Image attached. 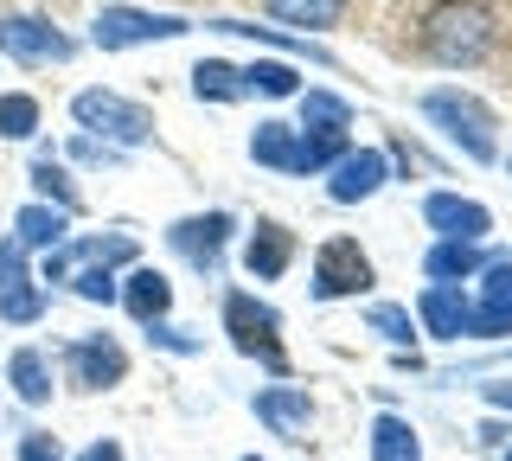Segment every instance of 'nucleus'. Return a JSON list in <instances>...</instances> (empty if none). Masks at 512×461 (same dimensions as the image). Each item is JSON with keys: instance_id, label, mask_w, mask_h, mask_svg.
Segmentation results:
<instances>
[{"instance_id": "nucleus-5", "label": "nucleus", "mask_w": 512, "mask_h": 461, "mask_svg": "<svg viewBox=\"0 0 512 461\" xmlns=\"http://www.w3.org/2000/svg\"><path fill=\"white\" fill-rule=\"evenodd\" d=\"M192 20L180 13H148V7H103L90 26L96 52H135V45H160V39H186Z\"/></svg>"}, {"instance_id": "nucleus-8", "label": "nucleus", "mask_w": 512, "mask_h": 461, "mask_svg": "<svg viewBox=\"0 0 512 461\" xmlns=\"http://www.w3.org/2000/svg\"><path fill=\"white\" fill-rule=\"evenodd\" d=\"M128 378V353L109 333H77V340H64V385L71 391H109Z\"/></svg>"}, {"instance_id": "nucleus-33", "label": "nucleus", "mask_w": 512, "mask_h": 461, "mask_svg": "<svg viewBox=\"0 0 512 461\" xmlns=\"http://www.w3.org/2000/svg\"><path fill=\"white\" fill-rule=\"evenodd\" d=\"M365 327H372V333H384L391 346H410V340H416V321H410V308H397V301H378V308L365 314Z\"/></svg>"}, {"instance_id": "nucleus-4", "label": "nucleus", "mask_w": 512, "mask_h": 461, "mask_svg": "<svg viewBox=\"0 0 512 461\" xmlns=\"http://www.w3.org/2000/svg\"><path fill=\"white\" fill-rule=\"evenodd\" d=\"M224 333H231V346L244 359H263L269 372H288V359H282V321H276V308L256 301L250 289L224 295Z\"/></svg>"}, {"instance_id": "nucleus-12", "label": "nucleus", "mask_w": 512, "mask_h": 461, "mask_svg": "<svg viewBox=\"0 0 512 461\" xmlns=\"http://www.w3.org/2000/svg\"><path fill=\"white\" fill-rule=\"evenodd\" d=\"M512 333V257H493L474 289V333L468 340H506Z\"/></svg>"}, {"instance_id": "nucleus-2", "label": "nucleus", "mask_w": 512, "mask_h": 461, "mask_svg": "<svg viewBox=\"0 0 512 461\" xmlns=\"http://www.w3.org/2000/svg\"><path fill=\"white\" fill-rule=\"evenodd\" d=\"M423 116L436 122V129L455 141L474 167L500 161V122H493V109L480 97H468V90H423Z\"/></svg>"}, {"instance_id": "nucleus-26", "label": "nucleus", "mask_w": 512, "mask_h": 461, "mask_svg": "<svg viewBox=\"0 0 512 461\" xmlns=\"http://www.w3.org/2000/svg\"><path fill=\"white\" fill-rule=\"evenodd\" d=\"M244 97H301V71L282 58H256V65H244Z\"/></svg>"}, {"instance_id": "nucleus-40", "label": "nucleus", "mask_w": 512, "mask_h": 461, "mask_svg": "<svg viewBox=\"0 0 512 461\" xmlns=\"http://www.w3.org/2000/svg\"><path fill=\"white\" fill-rule=\"evenodd\" d=\"M506 461H512V449H506Z\"/></svg>"}, {"instance_id": "nucleus-34", "label": "nucleus", "mask_w": 512, "mask_h": 461, "mask_svg": "<svg viewBox=\"0 0 512 461\" xmlns=\"http://www.w3.org/2000/svg\"><path fill=\"white\" fill-rule=\"evenodd\" d=\"M148 340L160 346V353H180V359H192V353H199V340H192L186 327H167V321H148Z\"/></svg>"}, {"instance_id": "nucleus-14", "label": "nucleus", "mask_w": 512, "mask_h": 461, "mask_svg": "<svg viewBox=\"0 0 512 461\" xmlns=\"http://www.w3.org/2000/svg\"><path fill=\"white\" fill-rule=\"evenodd\" d=\"M77 263H135V237L128 231H109V237H71V244H58L52 257H45V282H64Z\"/></svg>"}, {"instance_id": "nucleus-18", "label": "nucleus", "mask_w": 512, "mask_h": 461, "mask_svg": "<svg viewBox=\"0 0 512 461\" xmlns=\"http://www.w3.org/2000/svg\"><path fill=\"white\" fill-rule=\"evenodd\" d=\"M122 308L135 314L141 327H148V321H167V308H173V282L160 276V269L135 263V269H128V282H122Z\"/></svg>"}, {"instance_id": "nucleus-6", "label": "nucleus", "mask_w": 512, "mask_h": 461, "mask_svg": "<svg viewBox=\"0 0 512 461\" xmlns=\"http://www.w3.org/2000/svg\"><path fill=\"white\" fill-rule=\"evenodd\" d=\"M372 257L359 250V237H327V244L314 250V282L308 295L314 301H346V295H365L372 289Z\"/></svg>"}, {"instance_id": "nucleus-25", "label": "nucleus", "mask_w": 512, "mask_h": 461, "mask_svg": "<svg viewBox=\"0 0 512 461\" xmlns=\"http://www.w3.org/2000/svg\"><path fill=\"white\" fill-rule=\"evenodd\" d=\"M372 461H423V442H416V429L404 417H372Z\"/></svg>"}, {"instance_id": "nucleus-16", "label": "nucleus", "mask_w": 512, "mask_h": 461, "mask_svg": "<svg viewBox=\"0 0 512 461\" xmlns=\"http://www.w3.org/2000/svg\"><path fill=\"white\" fill-rule=\"evenodd\" d=\"M288 263H295V231L276 225V218H256V231L244 237V269L256 282H276L288 276Z\"/></svg>"}, {"instance_id": "nucleus-17", "label": "nucleus", "mask_w": 512, "mask_h": 461, "mask_svg": "<svg viewBox=\"0 0 512 461\" xmlns=\"http://www.w3.org/2000/svg\"><path fill=\"white\" fill-rule=\"evenodd\" d=\"M13 244L20 250H45V257H52L58 244H71V212H58V205H20V212H13Z\"/></svg>"}, {"instance_id": "nucleus-19", "label": "nucleus", "mask_w": 512, "mask_h": 461, "mask_svg": "<svg viewBox=\"0 0 512 461\" xmlns=\"http://www.w3.org/2000/svg\"><path fill=\"white\" fill-rule=\"evenodd\" d=\"M487 263H493V257H487L480 244H436V250L423 257V276H429V282H448V289H461V282H474Z\"/></svg>"}, {"instance_id": "nucleus-9", "label": "nucleus", "mask_w": 512, "mask_h": 461, "mask_svg": "<svg viewBox=\"0 0 512 461\" xmlns=\"http://www.w3.org/2000/svg\"><path fill=\"white\" fill-rule=\"evenodd\" d=\"M231 231H237V218H231V212H192V218H173V225H167V244L180 250V257L199 269V276H218Z\"/></svg>"}, {"instance_id": "nucleus-10", "label": "nucleus", "mask_w": 512, "mask_h": 461, "mask_svg": "<svg viewBox=\"0 0 512 461\" xmlns=\"http://www.w3.org/2000/svg\"><path fill=\"white\" fill-rule=\"evenodd\" d=\"M327 173H333V180H327L333 205H365L372 193L391 186V154H384V148H346Z\"/></svg>"}, {"instance_id": "nucleus-3", "label": "nucleus", "mask_w": 512, "mask_h": 461, "mask_svg": "<svg viewBox=\"0 0 512 461\" xmlns=\"http://www.w3.org/2000/svg\"><path fill=\"white\" fill-rule=\"evenodd\" d=\"M71 122H77V135L109 141V148H148V141H154V116L141 103L116 97V90H77V97H71Z\"/></svg>"}, {"instance_id": "nucleus-31", "label": "nucleus", "mask_w": 512, "mask_h": 461, "mask_svg": "<svg viewBox=\"0 0 512 461\" xmlns=\"http://www.w3.org/2000/svg\"><path fill=\"white\" fill-rule=\"evenodd\" d=\"M64 282H71V295H84V301H103V308H109V301H122V282L109 276V263H77Z\"/></svg>"}, {"instance_id": "nucleus-23", "label": "nucleus", "mask_w": 512, "mask_h": 461, "mask_svg": "<svg viewBox=\"0 0 512 461\" xmlns=\"http://www.w3.org/2000/svg\"><path fill=\"white\" fill-rule=\"evenodd\" d=\"M192 97L199 103H237L244 97V71L224 65V58H199L192 65Z\"/></svg>"}, {"instance_id": "nucleus-39", "label": "nucleus", "mask_w": 512, "mask_h": 461, "mask_svg": "<svg viewBox=\"0 0 512 461\" xmlns=\"http://www.w3.org/2000/svg\"><path fill=\"white\" fill-rule=\"evenodd\" d=\"M487 404H493V410H512V378H500V385H487Z\"/></svg>"}, {"instance_id": "nucleus-38", "label": "nucleus", "mask_w": 512, "mask_h": 461, "mask_svg": "<svg viewBox=\"0 0 512 461\" xmlns=\"http://www.w3.org/2000/svg\"><path fill=\"white\" fill-rule=\"evenodd\" d=\"M77 461H122V449H116V442H109V436H96V442H90V449L77 455Z\"/></svg>"}, {"instance_id": "nucleus-24", "label": "nucleus", "mask_w": 512, "mask_h": 461, "mask_svg": "<svg viewBox=\"0 0 512 461\" xmlns=\"http://www.w3.org/2000/svg\"><path fill=\"white\" fill-rule=\"evenodd\" d=\"M250 161L269 167V173H295V129H288V122H256Z\"/></svg>"}, {"instance_id": "nucleus-37", "label": "nucleus", "mask_w": 512, "mask_h": 461, "mask_svg": "<svg viewBox=\"0 0 512 461\" xmlns=\"http://www.w3.org/2000/svg\"><path fill=\"white\" fill-rule=\"evenodd\" d=\"M20 461H64V449H58V436L32 429V436H20Z\"/></svg>"}, {"instance_id": "nucleus-20", "label": "nucleus", "mask_w": 512, "mask_h": 461, "mask_svg": "<svg viewBox=\"0 0 512 461\" xmlns=\"http://www.w3.org/2000/svg\"><path fill=\"white\" fill-rule=\"evenodd\" d=\"M263 7L276 13L282 26H295V39H308V33H327V26H340L346 0H263Z\"/></svg>"}, {"instance_id": "nucleus-11", "label": "nucleus", "mask_w": 512, "mask_h": 461, "mask_svg": "<svg viewBox=\"0 0 512 461\" xmlns=\"http://www.w3.org/2000/svg\"><path fill=\"white\" fill-rule=\"evenodd\" d=\"M423 225L436 231V244H480V237L493 231V212L480 199H461V193H429Z\"/></svg>"}, {"instance_id": "nucleus-21", "label": "nucleus", "mask_w": 512, "mask_h": 461, "mask_svg": "<svg viewBox=\"0 0 512 461\" xmlns=\"http://www.w3.org/2000/svg\"><path fill=\"white\" fill-rule=\"evenodd\" d=\"M7 385L20 391V404H45V397H52V359H45L39 346H20V353L7 359Z\"/></svg>"}, {"instance_id": "nucleus-27", "label": "nucleus", "mask_w": 512, "mask_h": 461, "mask_svg": "<svg viewBox=\"0 0 512 461\" xmlns=\"http://www.w3.org/2000/svg\"><path fill=\"white\" fill-rule=\"evenodd\" d=\"M32 193H39V205H58V212H77V186H71V173H64V161H52V154H39V161H32Z\"/></svg>"}, {"instance_id": "nucleus-15", "label": "nucleus", "mask_w": 512, "mask_h": 461, "mask_svg": "<svg viewBox=\"0 0 512 461\" xmlns=\"http://www.w3.org/2000/svg\"><path fill=\"white\" fill-rule=\"evenodd\" d=\"M416 314H423V327L436 333V340H468L474 333V295L448 289V282H429V289L416 295Z\"/></svg>"}, {"instance_id": "nucleus-13", "label": "nucleus", "mask_w": 512, "mask_h": 461, "mask_svg": "<svg viewBox=\"0 0 512 461\" xmlns=\"http://www.w3.org/2000/svg\"><path fill=\"white\" fill-rule=\"evenodd\" d=\"M256 423H263L269 436H282V442H308L314 397L301 385H269V391H256Z\"/></svg>"}, {"instance_id": "nucleus-29", "label": "nucleus", "mask_w": 512, "mask_h": 461, "mask_svg": "<svg viewBox=\"0 0 512 461\" xmlns=\"http://www.w3.org/2000/svg\"><path fill=\"white\" fill-rule=\"evenodd\" d=\"M32 135H39V97L7 90L0 97V141H32Z\"/></svg>"}, {"instance_id": "nucleus-7", "label": "nucleus", "mask_w": 512, "mask_h": 461, "mask_svg": "<svg viewBox=\"0 0 512 461\" xmlns=\"http://www.w3.org/2000/svg\"><path fill=\"white\" fill-rule=\"evenodd\" d=\"M0 52H7L13 65H71L77 39L58 33L39 13H0Z\"/></svg>"}, {"instance_id": "nucleus-28", "label": "nucleus", "mask_w": 512, "mask_h": 461, "mask_svg": "<svg viewBox=\"0 0 512 461\" xmlns=\"http://www.w3.org/2000/svg\"><path fill=\"white\" fill-rule=\"evenodd\" d=\"M212 33H237V39H263V45H282V52H308L314 65H333L320 45H308V39H295V33H276V26H250V20H212Z\"/></svg>"}, {"instance_id": "nucleus-22", "label": "nucleus", "mask_w": 512, "mask_h": 461, "mask_svg": "<svg viewBox=\"0 0 512 461\" xmlns=\"http://www.w3.org/2000/svg\"><path fill=\"white\" fill-rule=\"evenodd\" d=\"M301 129L308 135H346V122H352V103L346 97H333V90H301Z\"/></svg>"}, {"instance_id": "nucleus-36", "label": "nucleus", "mask_w": 512, "mask_h": 461, "mask_svg": "<svg viewBox=\"0 0 512 461\" xmlns=\"http://www.w3.org/2000/svg\"><path fill=\"white\" fill-rule=\"evenodd\" d=\"M20 282H32V269H26V250L7 237L0 244V289H20Z\"/></svg>"}, {"instance_id": "nucleus-32", "label": "nucleus", "mask_w": 512, "mask_h": 461, "mask_svg": "<svg viewBox=\"0 0 512 461\" xmlns=\"http://www.w3.org/2000/svg\"><path fill=\"white\" fill-rule=\"evenodd\" d=\"M0 321H13V327H32V321H45V289H39V282H20V289H0Z\"/></svg>"}, {"instance_id": "nucleus-35", "label": "nucleus", "mask_w": 512, "mask_h": 461, "mask_svg": "<svg viewBox=\"0 0 512 461\" xmlns=\"http://www.w3.org/2000/svg\"><path fill=\"white\" fill-rule=\"evenodd\" d=\"M71 161H84V167H116L122 148H109V141H90V135H71Z\"/></svg>"}, {"instance_id": "nucleus-30", "label": "nucleus", "mask_w": 512, "mask_h": 461, "mask_svg": "<svg viewBox=\"0 0 512 461\" xmlns=\"http://www.w3.org/2000/svg\"><path fill=\"white\" fill-rule=\"evenodd\" d=\"M346 154V135H308L295 129V173H327Z\"/></svg>"}, {"instance_id": "nucleus-41", "label": "nucleus", "mask_w": 512, "mask_h": 461, "mask_svg": "<svg viewBox=\"0 0 512 461\" xmlns=\"http://www.w3.org/2000/svg\"><path fill=\"white\" fill-rule=\"evenodd\" d=\"M244 461H256V455H244Z\"/></svg>"}, {"instance_id": "nucleus-1", "label": "nucleus", "mask_w": 512, "mask_h": 461, "mask_svg": "<svg viewBox=\"0 0 512 461\" xmlns=\"http://www.w3.org/2000/svg\"><path fill=\"white\" fill-rule=\"evenodd\" d=\"M493 39H500V26H493V13L480 7V0H442V7L423 20V33H416L423 58H429V65H442V71L487 65Z\"/></svg>"}]
</instances>
